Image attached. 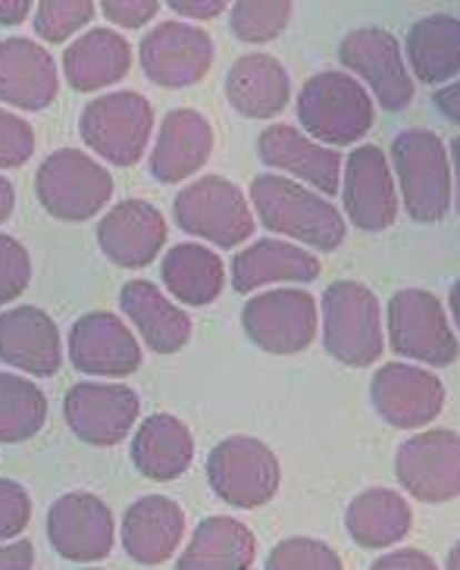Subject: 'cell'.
I'll list each match as a JSON object with an SVG mask.
<instances>
[{"instance_id": "cell-4", "label": "cell", "mask_w": 460, "mask_h": 570, "mask_svg": "<svg viewBox=\"0 0 460 570\" xmlns=\"http://www.w3.org/2000/svg\"><path fill=\"white\" fill-rule=\"evenodd\" d=\"M323 345L344 367H373L382 357V311L370 285L339 279L326 288Z\"/></svg>"}, {"instance_id": "cell-31", "label": "cell", "mask_w": 460, "mask_h": 570, "mask_svg": "<svg viewBox=\"0 0 460 570\" xmlns=\"http://www.w3.org/2000/svg\"><path fill=\"white\" fill-rule=\"evenodd\" d=\"M344 527H348V537L354 539L360 549H389L410 533L413 511H410L408 499L394 489H363L348 504Z\"/></svg>"}, {"instance_id": "cell-3", "label": "cell", "mask_w": 460, "mask_h": 570, "mask_svg": "<svg viewBox=\"0 0 460 570\" xmlns=\"http://www.w3.org/2000/svg\"><path fill=\"white\" fill-rule=\"evenodd\" d=\"M392 173L410 219L442 223L451 210V160L432 129H404L392 141Z\"/></svg>"}, {"instance_id": "cell-7", "label": "cell", "mask_w": 460, "mask_h": 570, "mask_svg": "<svg viewBox=\"0 0 460 570\" xmlns=\"http://www.w3.org/2000/svg\"><path fill=\"white\" fill-rule=\"evenodd\" d=\"M153 107L138 91H113L88 104L79 132L91 151L113 167H136L151 145Z\"/></svg>"}, {"instance_id": "cell-39", "label": "cell", "mask_w": 460, "mask_h": 570, "mask_svg": "<svg viewBox=\"0 0 460 570\" xmlns=\"http://www.w3.org/2000/svg\"><path fill=\"white\" fill-rule=\"evenodd\" d=\"M34 154V129L17 114L0 110V169L26 167Z\"/></svg>"}, {"instance_id": "cell-33", "label": "cell", "mask_w": 460, "mask_h": 570, "mask_svg": "<svg viewBox=\"0 0 460 570\" xmlns=\"http://www.w3.org/2000/svg\"><path fill=\"white\" fill-rule=\"evenodd\" d=\"M160 279L170 288L176 302L191 304V307H207L222 295L226 285V267L220 254L210 252L204 245H176L167 252L160 264Z\"/></svg>"}, {"instance_id": "cell-40", "label": "cell", "mask_w": 460, "mask_h": 570, "mask_svg": "<svg viewBox=\"0 0 460 570\" xmlns=\"http://www.w3.org/2000/svg\"><path fill=\"white\" fill-rule=\"evenodd\" d=\"M32 520V499L22 483L0 476V542L22 537Z\"/></svg>"}, {"instance_id": "cell-19", "label": "cell", "mask_w": 460, "mask_h": 570, "mask_svg": "<svg viewBox=\"0 0 460 570\" xmlns=\"http://www.w3.org/2000/svg\"><path fill=\"white\" fill-rule=\"evenodd\" d=\"M257 157L267 167L291 173L294 183L313 185L317 195L323 198H336L341 188V154L336 148H326L320 141H313L294 126L276 122L267 126L257 135Z\"/></svg>"}, {"instance_id": "cell-44", "label": "cell", "mask_w": 460, "mask_h": 570, "mask_svg": "<svg viewBox=\"0 0 460 570\" xmlns=\"http://www.w3.org/2000/svg\"><path fill=\"white\" fill-rule=\"evenodd\" d=\"M34 546L26 539H17L10 546H0V570H32Z\"/></svg>"}, {"instance_id": "cell-11", "label": "cell", "mask_w": 460, "mask_h": 570, "mask_svg": "<svg viewBox=\"0 0 460 570\" xmlns=\"http://www.w3.org/2000/svg\"><path fill=\"white\" fill-rule=\"evenodd\" d=\"M341 67L358 72L363 82L373 88L376 101L382 110L398 114L413 101V79H410L401 41L389 29L363 26L351 29L339 45Z\"/></svg>"}, {"instance_id": "cell-10", "label": "cell", "mask_w": 460, "mask_h": 570, "mask_svg": "<svg viewBox=\"0 0 460 570\" xmlns=\"http://www.w3.org/2000/svg\"><path fill=\"white\" fill-rule=\"evenodd\" d=\"M317 298L304 288H273L241 307V330L267 354H298L317 338Z\"/></svg>"}, {"instance_id": "cell-22", "label": "cell", "mask_w": 460, "mask_h": 570, "mask_svg": "<svg viewBox=\"0 0 460 570\" xmlns=\"http://www.w3.org/2000/svg\"><path fill=\"white\" fill-rule=\"evenodd\" d=\"M213 154V126L204 114L179 107L170 110L151 148V176L157 183L176 185L201 173Z\"/></svg>"}, {"instance_id": "cell-26", "label": "cell", "mask_w": 460, "mask_h": 570, "mask_svg": "<svg viewBox=\"0 0 460 570\" xmlns=\"http://www.w3.org/2000/svg\"><path fill=\"white\" fill-rule=\"evenodd\" d=\"M226 98L248 119L279 117L291 98V79L273 53H244L226 76Z\"/></svg>"}, {"instance_id": "cell-16", "label": "cell", "mask_w": 460, "mask_h": 570, "mask_svg": "<svg viewBox=\"0 0 460 570\" xmlns=\"http://www.w3.org/2000/svg\"><path fill=\"white\" fill-rule=\"evenodd\" d=\"M373 407L394 430H420L442 414L444 383L413 364H386L373 373L370 383Z\"/></svg>"}, {"instance_id": "cell-27", "label": "cell", "mask_w": 460, "mask_h": 570, "mask_svg": "<svg viewBox=\"0 0 460 570\" xmlns=\"http://www.w3.org/2000/svg\"><path fill=\"white\" fill-rule=\"evenodd\" d=\"M120 304L153 354H176L188 345L191 317L182 307H176L153 283L148 279L126 283L120 292Z\"/></svg>"}, {"instance_id": "cell-25", "label": "cell", "mask_w": 460, "mask_h": 570, "mask_svg": "<svg viewBox=\"0 0 460 570\" xmlns=\"http://www.w3.org/2000/svg\"><path fill=\"white\" fill-rule=\"evenodd\" d=\"M323 264L294 242L260 238L251 248H241L232 257V288L239 295H251L257 288L273 283H313L320 279Z\"/></svg>"}, {"instance_id": "cell-51", "label": "cell", "mask_w": 460, "mask_h": 570, "mask_svg": "<svg viewBox=\"0 0 460 570\" xmlns=\"http://www.w3.org/2000/svg\"><path fill=\"white\" fill-rule=\"evenodd\" d=\"M86 570H98V568H86Z\"/></svg>"}, {"instance_id": "cell-29", "label": "cell", "mask_w": 460, "mask_h": 570, "mask_svg": "<svg viewBox=\"0 0 460 570\" xmlns=\"http://www.w3.org/2000/svg\"><path fill=\"white\" fill-rule=\"evenodd\" d=\"M254 558V533L241 520L213 514L198 523L186 552L176 561V570H251Z\"/></svg>"}, {"instance_id": "cell-6", "label": "cell", "mask_w": 460, "mask_h": 570, "mask_svg": "<svg viewBox=\"0 0 460 570\" xmlns=\"http://www.w3.org/2000/svg\"><path fill=\"white\" fill-rule=\"evenodd\" d=\"M176 226L217 248H239L254 235V214L239 185L226 176H201L172 202Z\"/></svg>"}, {"instance_id": "cell-14", "label": "cell", "mask_w": 460, "mask_h": 570, "mask_svg": "<svg viewBox=\"0 0 460 570\" xmlns=\"http://www.w3.org/2000/svg\"><path fill=\"white\" fill-rule=\"evenodd\" d=\"M344 214L351 219V226H358L363 233H386L392 229L398 219V188H394L392 167L382 148L376 145H360L344 160Z\"/></svg>"}, {"instance_id": "cell-48", "label": "cell", "mask_w": 460, "mask_h": 570, "mask_svg": "<svg viewBox=\"0 0 460 570\" xmlns=\"http://www.w3.org/2000/svg\"><path fill=\"white\" fill-rule=\"evenodd\" d=\"M451 164H454V183H458V195H454V207L460 214V138L451 141Z\"/></svg>"}, {"instance_id": "cell-13", "label": "cell", "mask_w": 460, "mask_h": 570, "mask_svg": "<svg viewBox=\"0 0 460 570\" xmlns=\"http://www.w3.org/2000/svg\"><path fill=\"white\" fill-rule=\"evenodd\" d=\"M144 76L160 88H188L213 67V38L194 22H157L138 45Z\"/></svg>"}, {"instance_id": "cell-1", "label": "cell", "mask_w": 460, "mask_h": 570, "mask_svg": "<svg viewBox=\"0 0 460 570\" xmlns=\"http://www.w3.org/2000/svg\"><path fill=\"white\" fill-rule=\"evenodd\" d=\"M251 204H254L260 226H267L276 235H289L294 242L320 248V252H336L348 235V223L336 204L276 173L254 176Z\"/></svg>"}, {"instance_id": "cell-42", "label": "cell", "mask_w": 460, "mask_h": 570, "mask_svg": "<svg viewBox=\"0 0 460 570\" xmlns=\"http://www.w3.org/2000/svg\"><path fill=\"white\" fill-rule=\"evenodd\" d=\"M370 570H439L436 558L420 549H394V552L379 554Z\"/></svg>"}, {"instance_id": "cell-23", "label": "cell", "mask_w": 460, "mask_h": 570, "mask_svg": "<svg viewBox=\"0 0 460 570\" xmlns=\"http://www.w3.org/2000/svg\"><path fill=\"white\" fill-rule=\"evenodd\" d=\"M60 76L48 48L32 38L0 41V104L17 110H44L57 101Z\"/></svg>"}, {"instance_id": "cell-35", "label": "cell", "mask_w": 460, "mask_h": 570, "mask_svg": "<svg viewBox=\"0 0 460 570\" xmlns=\"http://www.w3.org/2000/svg\"><path fill=\"white\" fill-rule=\"evenodd\" d=\"M291 13L286 0H241L229 7V29L244 45H270L289 29Z\"/></svg>"}, {"instance_id": "cell-41", "label": "cell", "mask_w": 460, "mask_h": 570, "mask_svg": "<svg viewBox=\"0 0 460 570\" xmlns=\"http://www.w3.org/2000/svg\"><path fill=\"white\" fill-rule=\"evenodd\" d=\"M101 13L120 29H141L160 13V3L157 0H103Z\"/></svg>"}, {"instance_id": "cell-18", "label": "cell", "mask_w": 460, "mask_h": 570, "mask_svg": "<svg viewBox=\"0 0 460 570\" xmlns=\"http://www.w3.org/2000/svg\"><path fill=\"white\" fill-rule=\"evenodd\" d=\"M69 361L91 376H129L141 367V345L110 311H91L69 330Z\"/></svg>"}, {"instance_id": "cell-28", "label": "cell", "mask_w": 460, "mask_h": 570, "mask_svg": "<svg viewBox=\"0 0 460 570\" xmlns=\"http://www.w3.org/2000/svg\"><path fill=\"white\" fill-rule=\"evenodd\" d=\"M129 67H132V45L117 29H91L63 51L67 82L82 95L120 82Z\"/></svg>"}, {"instance_id": "cell-38", "label": "cell", "mask_w": 460, "mask_h": 570, "mask_svg": "<svg viewBox=\"0 0 460 570\" xmlns=\"http://www.w3.org/2000/svg\"><path fill=\"white\" fill-rule=\"evenodd\" d=\"M29 283H32L29 248L13 235L0 233V304L17 302Z\"/></svg>"}, {"instance_id": "cell-30", "label": "cell", "mask_w": 460, "mask_h": 570, "mask_svg": "<svg viewBox=\"0 0 460 570\" xmlns=\"http://www.w3.org/2000/svg\"><path fill=\"white\" fill-rule=\"evenodd\" d=\"M132 461L141 476L170 483L194 461V439L176 414H151L132 439Z\"/></svg>"}, {"instance_id": "cell-5", "label": "cell", "mask_w": 460, "mask_h": 570, "mask_svg": "<svg viewBox=\"0 0 460 570\" xmlns=\"http://www.w3.org/2000/svg\"><path fill=\"white\" fill-rule=\"evenodd\" d=\"M34 195L51 217L86 223L113 198V176L86 151L60 148L41 160L34 173Z\"/></svg>"}, {"instance_id": "cell-34", "label": "cell", "mask_w": 460, "mask_h": 570, "mask_svg": "<svg viewBox=\"0 0 460 570\" xmlns=\"http://www.w3.org/2000/svg\"><path fill=\"white\" fill-rule=\"evenodd\" d=\"M48 420V395L32 380L0 373V442L17 445L41 433Z\"/></svg>"}, {"instance_id": "cell-49", "label": "cell", "mask_w": 460, "mask_h": 570, "mask_svg": "<svg viewBox=\"0 0 460 570\" xmlns=\"http://www.w3.org/2000/svg\"><path fill=\"white\" fill-rule=\"evenodd\" d=\"M448 304H451V317H454V323H458V330H460V279L454 285H451V295H448Z\"/></svg>"}, {"instance_id": "cell-12", "label": "cell", "mask_w": 460, "mask_h": 570, "mask_svg": "<svg viewBox=\"0 0 460 570\" xmlns=\"http://www.w3.org/2000/svg\"><path fill=\"white\" fill-rule=\"evenodd\" d=\"M394 476L410 499L444 504L460 495V433L427 430L394 454Z\"/></svg>"}, {"instance_id": "cell-43", "label": "cell", "mask_w": 460, "mask_h": 570, "mask_svg": "<svg viewBox=\"0 0 460 570\" xmlns=\"http://www.w3.org/2000/svg\"><path fill=\"white\" fill-rule=\"evenodd\" d=\"M170 10L176 17L201 22V19H213L226 13V3L222 0H170Z\"/></svg>"}, {"instance_id": "cell-46", "label": "cell", "mask_w": 460, "mask_h": 570, "mask_svg": "<svg viewBox=\"0 0 460 570\" xmlns=\"http://www.w3.org/2000/svg\"><path fill=\"white\" fill-rule=\"evenodd\" d=\"M34 13L32 0H0V26H19Z\"/></svg>"}, {"instance_id": "cell-50", "label": "cell", "mask_w": 460, "mask_h": 570, "mask_svg": "<svg viewBox=\"0 0 460 570\" xmlns=\"http://www.w3.org/2000/svg\"><path fill=\"white\" fill-rule=\"evenodd\" d=\"M444 570H460V542H454V549L448 552V561H444Z\"/></svg>"}, {"instance_id": "cell-45", "label": "cell", "mask_w": 460, "mask_h": 570, "mask_svg": "<svg viewBox=\"0 0 460 570\" xmlns=\"http://www.w3.org/2000/svg\"><path fill=\"white\" fill-rule=\"evenodd\" d=\"M432 104H436V110H439L444 119H451V122H458L460 126V79L458 82L439 88V91H436V98H432Z\"/></svg>"}, {"instance_id": "cell-32", "label": "cell", "mask_w": 460, "mask_h": 570, "mask_svg": "<svg viewBox=\"0 0 460 570\" xmlns=\"http://www.w3.org/2000/svg\"><path fill=\"white\" fill-rule=\"evenodd\" d=\"M410 72L423 85H442L460 72V19L448 13L417 19L404 38Z\"/></svg>"}, {"instance_id": "cell-9", "label": "cell", "mask_w": 460, "mask_h": 570, "mask_svg": "<svg viewBox=\"0 0 460 570\" xmlns=\"http://www.w3.org/2000/svg\"><path fill=\"white\" fill-rule=\"evenodd\" d=\"M389 345L394 354L429 367H451L460 345L444 304L427 288H401L389 298Z\"/></svg>"}, {"instance_id": "cell-47", "label": "cell", "mask_w": 460, "mask_h": 570, "mask_svg": "<svg viewBox=\"0 0 460 570\" xmlns=\"http://www.w3.org/2000/svg\"><path fill=\"white\" fill-rule=\"evenodd\" d=\"M17 207V191H13V183L7 176H0V223H7L10 214Z\"/></svg>"}, {"instance_id": "cell-8", "label": "cell", "mask_w": 460, "mask_h": 570, "mask_svg": "<svg viewBox=\"0 0 460 570\" xmlns=\"http://www.w3.org/2000/svg\"><path fill=\"white\" fill-rule=\"evenodd\" d=\"M207 483L226 504L251 511L276 499L282 468L267 442L254 436H229L207 458Z\"/></svg>"}, {"instance_id": "cell-17", "label": "cell", "mask_w": 460, "mask_h": 570, "mask_svg": "<svg viewBox=\"0 0 460 570\" xmlns=\"http://www.w3.org/2000/svg\"><path fill=\"white\" fill-rule=\"evenodd\" d=\"M48 539L67 561H101L113 552V511L91 492H67L48 511Z\"/></svg>"}, {"instance_id": "cell-24", "label": "cell", "mask_w": 460, "mask_h": 570, "mask_svg": "<svg viewBox=\"0 0 460 570\" xmlns=\"http://www.w3.org/2000/svg\"><path fill=\"white\" fill-rule=\"evenodd\" d=\"M186 537V511L170 495H144L126 508L122 518V549L138 564L170 561Z\"/></svg>"}, {"instance_id": "cell-20", "label": "cell", "mask_w": 460, "mask_h": 570, "mask_svg": "<svg viewBox=\"0 0 460 570\" xmlns=\"http://www.w3.org/2000/svg\"><path fill=\"white\" fill-rule=\"evenodd\" d=\"M98 245L117 267L144 269L167 245V219L148 202H120L98 223Z\"/></svg>"}, {"instance_id": "cell-2", "label": "cell", "mask_w": 460, "mask_h": 570, "mask_svg": "<svg viewBox=\"0 0 460 570\" xmlns=\"http://www.w3.org/2000/svg\"><path fill=\"white\" fill-rule=\"evenodd\" d=\"M298 122L320 145H332V148L354 145L373 129V95L351 72L326 69L301 85Z\"/></svg>"}, {"instance_id": "cell-21", "label": "cell", "mask_w": 460, "mask_h": 570, "mask_svg": "<svg viewBox=\"0 0 460 570\" xmlns=\"http://www.w3.org/2000/svg\"><path fill=\"white\" fill-rule=\"evenodd\" d=\"M0 361L32 376H57L63 367V342L51 314L32 304L3 311Z\"/></svg>"}, {"instance_id": "cell-36", "label": "cell", "mask_w": 460, "mask_h": 570, "mask_svg": "<svg viewBox=\"0 0 460 570\" xmlns=\"http://www.w3.org/2000/svg\"><path fill=\"white\" fill-rule=\"evenodd\" d=\"M98 7L91 0H41L34 7V35L48 45H63L94 19Z\"/></svg>"}, {"instance_id": "cell-15", "label": "cell", "mask_w": 460, "mask_h": 570, "mask_svg": "<svg viewBox=\"0 0 460 570\" xmlns=\"http://www.w3.org/2000/svg\"><path fill=\"white\" fill-rule=\"evenodd\" d=\"M141 399L129 386L117 383H76L63 399V417L76 439L110 449L129 436L138 423Z\"/></svg>"}, {"instance_id": "cell-37", "label": "cell", "mask_w": 460, "mask_h": 570, "mask_svg": "<svg viewBox=\"0 0 460 570\" xmlns=\"http://www.w3.org/2000/svg\"><path fill=\"white\" fill-rule=\"evenodd\" d=\"M263 570H344L339 552L323 539L289 537L267 554Z\"/></svg>"}]
</instances>
